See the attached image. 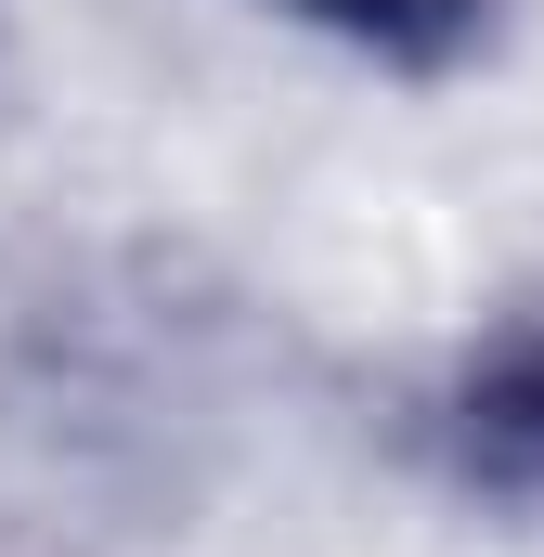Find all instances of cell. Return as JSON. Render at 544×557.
Wrapping results in <instances>:
<instances>
[{
	"label": "cell",
	"instance_id": "6da1fadb",
	"mask_svg": "<svg viewBox=\"0 0 544 557\" xmlns=\"http://www.w3.org/2000/svg\"><path fill=\"white\" fill-rule=\"evenodd\" d=\"M454 467L480 493H544V324H506L454 376Z\"/></svg>",
	"mask_w": 544,
	"mask_h": 557
},
{
	"label": "cell",
	"instance_id": "7a4b0ae2",
	"mask_svg": "<svg viewBox=\"0 0 544 557\" xmlns=\"http://www.w3.org/2000/svg\"><path fill=\"white\" fill-rule=\"evenodd\" d=\"M285 13L337 26L350 52H390V65H441V52H467V26H480L493 0H285Z\"/></svg>",
	"mask_w": 544,
	"mask_h": 557
}]
</instances>
